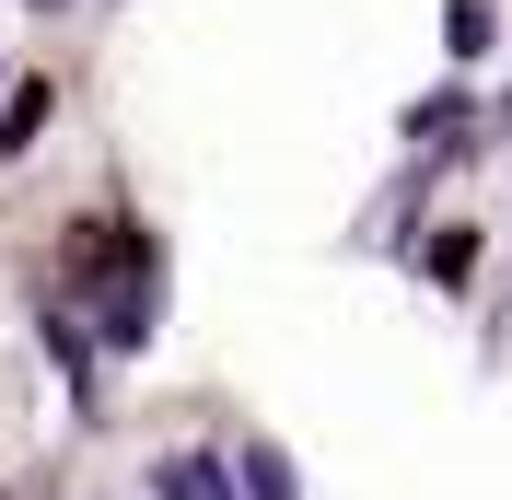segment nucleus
<instances>
[{
  "mask_svg": "<svg viewBox=\"0 0 512 500\" xmlns=\"http://www.w3.org/2000/svg\"><path fill=\"white\" fill-rule=\"evenodd\" d=\"M140 489L152 500H233V454L222 442H163L152 466H140Z\"/></svg>",
  "mask_w": 512,
  "mask_h": 500,
  "instance_id": "1",
  "label": "nucleus"
},
{
  "mask_svg": "<svg viewBox=\"0 0 512 500\" xmlns=\"http://www.w3.org/2000/svg\"><path fill=\"white\" fill-rule=\"evenodd\" d=\"M0 500H35V489H0Z\"/></svg>",
  "mask_w": 512,
  "mask_h": 500,
  "instance_id": "9",
  "label": "nucleus"
},
{
  "mask_svg": "<svg viewBox=\"0 0 512 500\" xmlns=\"http://www.w3.org/2000/svg\"><path fill=\"white\" fill-rule=\"evenodd\" d=\"M419 268H431V291H466V280H478V221H431Z\"/></svg>",
  "mask_w": 512,
  "mask_h": 500,
  "instance_id": "5",
  "label": "nucleus"
},
{
  "mask_svg": "<svg viewBox=\"0 0 512 500\" xmlns=\"http://www.w3.org/2000/svg\"><path fill=\"white\" fill-rule=\"evenodd\" d=\"M233 500H303V466H291L268 431H245L233 442Z\"/></svg>",
  "mask_w": 512,
  "mask_h": 500,
  "instance_id": "3",
  "label": "nucleus"
},
{
  "mask_svg": "<svg viewBox=\"0 0 512 500\" xmlns=\"http://www.w3.org/2000/svg\"><path fill=\"white\" fill-rule=\"evenodd\" d=\"M47 105H59V82H47V70H24V82L0 94V163H24V152H35V128H47Z\"/></svg>",
  "mask_w": 512,
  "mask_h": 500,
  "instance_id": "4",
  "label": "nucleus"
},
{
  "mask_svg": "<svg viewBox=\"0 0 512 500\" xmlns=\"http://www.w3.org/2000/svg\"><path fill=\"white\" fill-rule=\"evenodd\" d=\"M478 128H489V140H512V94H501V105H489V117H478Z\"/></svg>",
  "mask_w": 512,
  "mask_h": 500,
  "instance_id": "7",
  "label": "nucleus"
},
{
  "mask_svg": "<svg viewBox=\"0 0 512 500\" xmlns=\"http://www.w3.org/2000/svg\"><path fill=\"white\" fill-rule=\"evenodd\" d=\"M408 140H419V163L478 152V105H466V94H431V105H408Z\"/></svg>",
  "mask_w": 512,
  "mask_h": 500,
  "instance_id": "2",
  "label": "nucleus"
},
{
  "mask_svg": "<svg viewBox=\"0 0 512 500\" xmlns=\"http://www.w3.org/2000/svg\"><path fill=\"white\" fill-rule=\"evenodd\" d=\"M489 47H501V12H489V0H443V59H454V70H478Z\"/></svg>",
  "mask_w": 512,
  "mask_h": 500,
  "instance_id": "6",
  "label": "nucleus"
},
{
  "mask_svg": "<svg viewBox=\"0 0 512 500\" xmlns=\"http://www.w3.org/2000/svg\"><path fill=\"white\" fill-rule=\"evenodd\" d=\"M24 12H70V0H24Z\"/></svg>",
  "mask_w": 512,
  "mask_h": 500,
  "instance_id": "8",
  "label": "nucleus"
}]
</instances>
